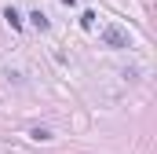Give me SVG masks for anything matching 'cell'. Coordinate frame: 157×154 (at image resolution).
<instances>
[{
  "label": "cell",
  "mask_w": 157,
  "mask_h": 154,
  "mask_svg": "<svg viewBox=\"0 0 157 154\" xmlns=\"http://www.w3.org/2000/svg\"><path fill=\"white\" fill-rule=\"evenodd\" d=\"M99 37H102V44H106V48H128V44H132V37H128L124 30H117V26H106Z\"/></svg>",
  "instance_id": "obj_1"
},
{
  "label": "cell",
  "mask_w": 157,
  "mask_h": 154,
  "mask_svg": "<svg viewBox=\"0 0 157 154\" xmlns=\"http://www.w3.org/2000/svg\"><path fill=\"white\" fill-rule=\"evenodd\" d=\"M80 26L91 30V26H95V11H84V15H80Z\"/></svg>",
  "instance_id": "obj_4"
},
{
  "label": "cell",
  "mask_w": 157,
  "mask_h": 154,
  "mask_svg": "<svg viewBox=\"0 0 157 154\" xmlns=\"http://www.w3.org/2000/svg\"><path fill=\"white\" fill-rule=\"evenodd\" d=\"M4 18H7V26H11V30H22V15H18L15 7H4Z\"/></svg>",
  "instance_id": "obj_3"
},
{
  "label": "cell",
  "mask_w": 157,
  "mask_h": 154,
  "mask_svg": "<svg viewBox=\"0 0 157 154\" xmlns=\"http://www.w3.org/2000/svg\"><path fill=\"white\" fill-rule=\"evenodd\" d=\"M29 136H33V140H40V143H44V140H51V132H48V128H33Z\"/></svg>",
  "instance_id": "obj_5"
},
{
  "label": "cell",
  "mask_w": 157,
  "mask_h": 154,
  "mask_svg": "<svg viewBox=\"0 0 157 154\" xmlns=\"http://www.w3.org/2000/svg\"><path fill=\"white\" fill-rule=\"evenodd\" d=\"M62 4H66V7H73V4H77V0H62Z\"/></svg>",
  "instance_id": "obj_6"
},
{
  "label": "cell",
  "mask_w": 157,
  "mask_h": 154,
  "mask_svg": "<svg viewBox=\"0 0 157 154\" xmlns=\"http://www.w3.org/2000/svg\"><path fill=\"white\" fill-rule=\"evenodd\" d=\"M29 22L37 26L40 33H48V30H51V22H48V15H44V11H29Z\"/></svg>",
  "instance_id": "obj_2"
}]
</instances>
